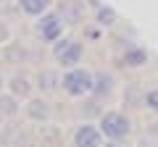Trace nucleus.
Segmentation results:
<instances>
[{"mask_svg": "<svg viewBox=\"0 0 158 147\" xmlns=\"http://www.w3.org/2000/svg\"><path fill=\"white\" fill-rule=\"evenodd\" d=\"M40 58V50L29 47L27 42H11L6 47V61L8 63H34Z\"/></svg>", "mask_w": 158, "mask_h": 147, "instance_id": "obj_10", "label": "nucleus"}, {"mask_svg": "<svg viewBox=\"0 0 158 147\" xmlns=\"http://www.w3.org/2000/svg\"><path fill=\"white\" fill-rule=\"evenodd\" d=\"M100 147H103V145H100ZM106 147H121V145H118V142H108Z\"/></svg>", "mask_w": 158, "mask_h": 147, "instance_id": "obj_21", "label": "nucleus"}, {"mask_svg": "<svg viewBox=\"0 0 158 147\" xmlns=\"http://www.w3.org/2000/svg\"><path fill=\"white\" fill-rule=\"evenodd\" d=\"M61 89L66 92L69 97H74V100H85V97H90V92H92V71H87V68H82V66L63 71Z\"/></svg>", "mask_w": 158, "mask_h": 147, "instance_id": "obj_2", "label": "nucleus"}, {"mask_svg": "<svg viewBox=\"0 0 158 147\" xmlns=\"http://www.w3.org/2000/svg\"><path fill=\"white\" fill-rule=\"evenodd\" d=\"M19 3V11L29 18H40L42 13L53 11V0H16Z\"/></svg>", "mask_w": 158, "mask_h": 147, "instance_id": "obj_13", "label": "nucleus"}, {"mask_svg": "<svg viewBox=\"0 0 158 147\" xmlns=\"http://www.w3.org/2000/svg\"><path fill=\"white\" fill-rule=\"evenodd\" d=\"M53 58L61 68H77L85 58V45L74 37H61L58 42H53Z\"/></svg>", "mask_w": 158, "mask_h": 147, "instance_id": "obj_3", "label": "nucleus"}, {"mask_svg": "<svg viewBox=\"0 0 158 147\" xmlns=\"http://www.w3.org/2000/svg\"><path fill=\"white\" fill-rule=\"evenodd\" d=\"M11 40H13V29H11V24H8L6 18H0V45H8Z\"/></svg>", "mask_w": 158, "mask_h": 147, "instance_id": "obj_19", "label": "nucleus"}, {"mask_svg": "<svg viewBox=\"0 0 158 147\" xmlns=\"http://www.w3.org/2000/svg\"><path fill=\"white\" fill-rule=\"evenodd\" d=\"M6 3H11V0H0V6H6Z\"/></svg>", "mask_w": 158, "mask_h": 147, "instance_id": "obj_22", "label": "nucleus"}, {"mask_svg": "<svg viewBox=\"0 0 158 147\" xmlns=\"http://www.w3.org/2000/svg\"><path fill=\"white\" fill-rule=\"evenodd\" d=\"M21 113V100H16L13 95L8 92H0V118H16Z\"/></svg>", "mask_w": 158, "mask_h": 147, "instance_id": "obj_14", "label": "nucleus"}, {"mask_svg": "<svg viewBox=\"0 0 158 147\" xmlns=\"http://www.w3.org/2000/svg\"><path fill=\"white\" fill-rule=\"evenodd\" d=\"M71 145L74 147H100L103 145V134H100V129H98V124H92V121L77 124V129H74V134H71Z\"/></svg>", "mask_w": 158, "mask_h": 147, "instance_id": "obj_5", "label": "nucleus"}, {"mask_svg": "<svg viewBox=\"0 0 158 147\" xmlns=\"http://www.w3.org/2000/svg\"><path fill=\"white\" fill-rule=\"evenodd\" d=\"M124 102H127V105H129V108H140V105H142V92L137 89L135 84H132L129 89L124 92Z\"/></svg>", "mask_w": 158, "mask_h": 147, "instance_id": "obj_17", "label": "nucleus"}, {"mask_svg": "<svg viewBox=\"0 0 158 147\" xmlns=\"http://www.w3.org/2000/svg\"><path fill=\"white\" fill-rule=\"evenodd\" d=\"M0 92H6V76L0 74Z\"/></svg>", "mask_w": 158, "mask_h": 147, "instance_id": "obj_20", "label": "nucleus"}, {"mask_svg": "<svg viewBox=\"0 0 158 147\" xmlns=\"http://www.w3.org/2000/svg\"><path fill=\"white\" fill-rule=\"evenodd\" d=\"M98 129L108 142H124L132 134V121L121 110H103L98 118Z\"/></svg>", "mask_w": 158, "mask_h": 147, "instance_id": "obj_1", "label": "nucleus"}, {"mask_svg": "<svg viewBox=\"0 0 158 147\" xmlns=\"http://www.w3.org/2000/svg\"><path fill=\"white\" fill-rule=\"evenodd\" d=\"M142 108L158 113V87H150V89L142 92Z\"/></svg>", "mask_w": 158, "mask_h": 147, "instance_id": "obj_16", "label": "nucleus"}, {"mask_svg": "<svg viewBox=\"0 0 158 147\" xmlns=\"http://www.w3.org/2000/svg\"><path fill=\"white\" fill-rule=\"evenodd\" d=\"M24 113H27V118L32 121V124H48V121L53 118V105L48 97L37 95V97H29L27 105H24Z\"/></svg>", "mask_w": 158, "mask_h": 147, "instance_id": "obj_6", "label": "nucleus"}, {"mask_svg": "<svg viewBox=\"0 0 158 147\" xmlns=\"http://www.w3.org/2000/svg\"><path fill=\"white\" fill-rule=\"evenodd\" d=\"M32 81H34V89H37L42 97H48L56 89H61V74H58L56 68H42Z\"/></svg>", "mask_w": 158, "mask_h": 147, "instance_id": "obj_9", "label": "nucleus"}, {"mask_svg": "<svg viewBox=\"0 0 158 147\" xmlns=\"http://www.w3.org/2000/svg\"><path fill=\"white\" fill-rule=\"evenodd\" d=\"M16 137H19L16 129H11V126H0V147H13Z\"/></svg>", "mask_w": 158, "mask_h": 147, "instance_id": "obj_18", "label": "nucleus"}, {"mask_svg": "<svg viewBox=\"0 0 158 147\" xmlns=\"http://www.w3.org/2000/svg\"><path fill=\"white\" fill-rule=\"evenodd\" d=\"M56 13L63 18V24L77 26V24L85 18V0H61V6H58Z\"/></svg>", "mask_w": 158, "mask_h": 147, "instance_id": "obj_11", "label": "nucleus"}, {"mask_svg": "<svg viewBox=\"0 0 158 147\" xmlns=\"http://www.w3.org/2000/svg\"><path fill=\"white\" fill-rule=\"evenodd\" d=\"M148 61H150V55H148L145 47L127 45V50L121 53V58H118V66L121 68H142V66H148Z\"/></svg>", "mask_w": 158, "mask_h": 147, "instance_id": "obj_12", "label": "nucleus"}, {"mask_svg": "<svg viewBox=\"0 0 158 147\" xmlns=\"http://www.w3.org/2000/svg\"><path fill=\"white\" fill-rule=\"evenodd\" d=\"M63 18L58 16L56 11H48V13H42V16L34 21V32H37V37L45 45H53V42H58L63 37Z\"/></svg>", "mask_w": 158, "mask_h": 147, "instance_id": "obj_4", "label": "nucleus"}, {"mask_svg": "<svg viewBox=\"0 0 158 147\" xmlns=\"http://www.w3.org/2000/svg\"><path fill=\"white\" fill-rule=\"evenodd\" d=\"M113 89H116V76H113L111 71H95L92 74V92H90V97L95 102L108 100V97L113 95Z\"/></svg>", "mask_w": 158, "mask_h": 147, "instance_id": "obj_8", "label": "nucleus"}, {"mask_svg": "<svg viewBox=\"0 0 158 147\" xmlns=\"http://www.w3.org/2000/svg\"><path fill=\"white\" fill-rule=\"evenodd\" d=\"M95 21H98V26H103V29L113 26V24H116V11H113L111 6H98Z\"/></svg>", "mask_w": 158, "mask_h": 147, "instance_id": "obj_15", "label": "nucleus"}, {"mask_svg": "<svg viewBox=\"0 0 158 147\" xmlns=\"http://www.w3.org/2000/svg\"><path fill=\"white\" fill-rule=\"evenodd\" d=\"M6 92H8V95H13L16 100H29V97H32V92H34L32 76H29V74H24V71L11 74V76L6 79Z\"/></svg>", "mask_w": 158, "mask_h": 147, "instance_id": "obj_7", "label": "nucleus"}]
</instances>
